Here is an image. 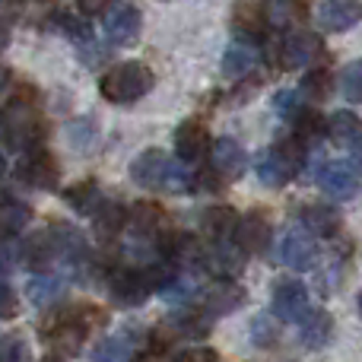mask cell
<instances>
[{"label":"cell","instance_id":"52a82bcc","mask_svg":"<svg viewBox=\"0 0 362 362\" xmlns=\"http://www.w3.org/2000/svg\"><path fill=\"white\" fill-rule=\"evenodd\" d=\"M108 289H112V299L124 308H137L146 302V296L153 293V280L146 270H137V267H121L112 274L108 280Z\"/></svg>","mask_w":362,"mask_h":362},{"label":"cell","instance_id":"5bb4252c","mask_svg":"<svg viewBox=\"0 0 362 362\" xmlns=\"http://www.w3.org/2000/svg\"><path fill=\"white\" fill-rule=\"evenodd\" d=\"M318 185L334 200H353L359 194V178L350 163H325L318 172Z\"/></svg>","mask_w":362,"mask_h":362},{"label":"cell","instance_id":"44dd1931","mask_svg":"<svg viewBox=\"0 0 362 362\" xmlns=\"http://www.w3.org/2000/svg\"><path fill=\"white\" fill-rule=\"evenodd\" d=\"M238 213L232 210V206H210V210H204V216H200V229L206 232V238L210 242H229L232 235L238 232Z\"/></svg>","mask_w":362,"mask_h":362},{"label":"cell","instance_id":"1f68e13d","mask_svg":"<svg viewBox=\"0 0 362 362\" xmlns=\"http://www.w3.org/2000/svg\"><path fill=\"white\" fill-rule=\"evenodd\" d=\"M293 121H296V137H299L302 144H312L321 134H327V121L321 118L318 112H312V108H302Z\"/></svg>","mask_w":362,"mask_h":362},{"label":"cell","instance_id":"e575fe53","mask_svg":"<svg viewBox=\"0 0 362 362\" xmlns=\"http://www.w3.org/2000/svg\"><path fill=\"white\" fill-rule=\"evenodd\" d=\"M340 89L350 102H362V61H353L340 74Z\"/></svg>","mask_w":362,"mask_h":362},{"label":"cell","instance_id":"9c48e42d","mask_svg":"<svg viewBox=\"0 0 362 362\" xmlns=\"http://www.w3.org/2000/svg\"><path fill=\"white\" fill-rule=\"evenodd\" d=\"M16 175H19V181L38 187V191H51V187H57V181H61V169H57V159L51 156L48 150L38 146V150L25 153V156L19 159Z\"/></svg>","mask_w":362,"mask_h":362},{"label":"cell","instance_id":"5b68a950","mask_svg":"<svg viewBox=\"0 0 362 362\" xmlns=\"http://www.w3.org/2000/svg\"><path fill=\"white\" fill-rule=\"evenodd\" d=\"M325 48L321 42L312 35V32H286L280 38H270L267 45V61L270 64H280L283 70H302V67H315L321 61Z\"/></svg>","mask_w":362,"mask_h":362},{"label":"cell","instance_id":"7a4b0ae2","mask_svg":"<svg viewBox=\"0 0 362 362\" xmlns=\"http://www.w3.org/2000/svg\"><path fill=\"white\" fill-rule=\"evenodd\" d=\"M305 163V144L299 137H283L257 159V178L267 187H283L299 175Z\"/></svg>","mask_w":362,"mask_h":362},{"label":"cell","instance_id":"e0dca14e","mask_svg":"<svg viewBox=\"0 0 362 362\" xmlns=\"http://www.w3.org/2000/svg\"><path fill=\"white\" fill-rule=\"evenodd\" d=\"M210 150V131L200 121H185L175 131V153L181 163H200Z\"/></svg>","mask_w":362,"mask_h":362},{"label":"cell","instance_id":"603a6c76","mask_svg":"<svg viewBox=\"0 0 362 362\" xmlns=\"http://www.w3.org/2000/svg\"><path fill=\"white\" fill-rule=\"evenodd\" d=\"M327 137L340 146H356L362 140V121L353 112H334L327 121Z\"/></svg>","mask_w":362,"mask_h":362},{"label":"cell","instance_id":"d6a6232c","mask_svg":"<svg viewBox=\"0 0 362 362\" xmlns=\"http://www.w3.org/2000/svg\"><path fill=\"white\" fill-rule=\"evenodd\" d=\"M299 93L305 95V99H312V102L327 99V95H331V74H327V70H321V67H312L305 76H302Z\"/></svg>","mask_w":362,"mask_h":362},{"label":"cell","instance_id":"4316f807","mask_svg":"<svg viewBox=\"0 0 362 362\" xmlns=\"http://www.w3.org/2000/svg\"><path fill=\"white\" fill-rule=\"evenodd\" d=\"M29 219H32V210L23 204V200L4 197V206H0V229H4L6 238L19 235V232L29 226Z\"/></svg>","mask_w":362,"mask_h":362},{"label":"cell","instance_id":"7c38bea8","mask_svg":"<svg viewBox=\"0 0 362 362\" xmlns=\"http://www.w3.org/2000/svg\"><path fill=\"white\" fill-rule=\"evenodd\" d=\"M105 35L115 45H134L140 38V10L127 0L112 4V10L105 13Z\"/></svg>","mask_w":362,"mask_h":362},{"label":"cell","instance_id":"83f0119b","mask_svg":"<svg viewBox=\"0 0 362 362\" xmlns=\"http://www.w3.org/2000/svg\"><path fill=\"white\" fill-rule=\"evenodd\" d=\"M93 219L102 235H115V232L124 229V206L115 204V200H99L93 210Z\"/></svg>","mask_w":362,"mask_h":362},{"label":"cell","instance_id":"ac0fdd59","mask_svg":"<svg viewBox=\"0 0 362 362\" xmlns=\"http://www.w3.org/2000/svg\"><path fill=\"white\" fill-rule=\"evenodd\" d=\"M242 255L245 251L235 248V245H229V242H206L204 251H200V267L226 280V276L238 274V267H242Z\"/></svg>","mask_w":362,"mask_h":362},{"label":"cell","instance_id":"8d00e7d4","mask_svg":"<svg viewBox=\"0 0 362 362\" xmlns=\"http://www.w3.org/2000/svg\"><path fill=\"white\" fill-rule=\"evenodd\" d=\"M251 337H255L261 346H267L270 340H276V327H274V321H270L267 315L255 318V327H251Z\"/></svg>","mask_w":362,"mask_h":362},{"label":"cell","instance_id":"4fadbf2b","mask_svg":"<svg viewBox=\"0 0 362 362\" xmlns=\"http://www.w3.org/2000/svg\"><path fill=\"white\" fill-rule=\"evenodd\" d=\"M315 16L325 32H346L362 19V4L359 0H318Z\"/></svg>","mask_w":362,"mask_h":362},{"label":"cell","instance_id":"484cf974","mask_svg":"<svg viewBox=\"0 0 362 362\" xmlns=\"http://www.w3.org/2000/svg\"><path fill=\"white\" fill-rule=\"evenodd\" d=\"M255 64H257V54H255V48H251V42H242V38H238V42H232L223 54V74L242 76V74H248Z\"/></svg>","mask_w":362,"mask_h":362},{"label":"cell","instance_id":"8992f818","mask_svg":"<svg viewBox=\"0 0 362 362\" xmlns=\"http://www.w3.org/2000/svg\"><path fill=\"white\" fill-rule=\"evenodd\" d=\"M42 334H45L51 350L64 353V356H76L83 340H86V334H89V321H83V308H76V312L54 318Z\"/></svg>","mask_w":362,"mask_h":362},{"label":"cell","instance_id":"cb8c5ba5","mask_svg":"<svg viewBox=\"0 0 362 362\" xmlns=\"http://www.w3.org/2000/svg\"><path fill=\"white\" fill-rule=\"evenodd\" d=\"M331 331H334L331 315L327 312H312L299 325V340L308 346V350H321V346L331 340Z\"/></svg>","mask_w":362,"mask_h":362},{"label":"cell","instance_id":"3957f363","mask_svg":"<svg viewBox=\"0 0 362 362\" xmlns=\"http://www.w3.org/2000/svg\"><path fill=\"white\" fill-rule=\"evenodd\" d=\"M153 89V74L140 61H124L99 80V93L115 105H131Z\"/></svg>","mask_w":362,"mask_h":362},{"label":"cell","instance_id":"ba28073f","mask_svg":"<svg viewBox=\"0 0 362 362\" xmlns=\"http://www.w3.org/2000/svg\"><path fill=\"white\" fill-rule=\"evenodd\" d=\"M276 255H280V261L286 264V267L293 270H308L315 264V257H318V245H315L312 232L302 226V229H286L280 235V242H276Z\"/></svg>","mask_w":362,"mask_h":362},{"label":"cell","instance_id":"2e32d148","mask_svg":"<svg viewBox=\"0 0 362 362\" xmlns=\"http://www.w3.org/2000/svg\"><path fill=\"white\" fill-rule=\"evenodd\" d=\"M232 32L242 42H251V45L261 42L267 35V13L257 4H251V0H238L232 6Z\"/></svg>","mask_w":362,"mask_h":362},{"label":"cell","instance_id":"4dcf8cb0","mask_svg":"<svg viewBox=\"0 0 362 362\" xmlns=\"http://www.w3.org/2000/svg\"><path fill=\"white\" fill-rule=\"evenodd\" d=\"M93 362H134V344L131 337H108L95 346Z\"/></svg>","mask_w":362,"mask_h":362},{"label":"cell","instance_id":"ffe728a7","mask_svg":"<svg viewBox=\"0 0 362 362\" xmlns=\"http://www.w3.org/2000/svg\"><path fill=\"white\" fill-rule=\"evenodd\" d=\"M270 235H274V232H270V223L261 216V213L245 216L242 223H238V232H235L238 248H242L245 255H264L270 245Z\"/></svg>","mask_w":362,"mask_h":362},{"label":"cell","instance_id":"6da1fadb","mask_svg":"<svg viewBox=\"0 0 362 362\" xmlns=\"http://www.w3.org/2000/svg\"><path fill=\"white\" fill-rule=\"evenodd\" d=\"M131 178L144 191H165V194H191L194 178L181 163L163 150H146L131 163Z\"/></svg>","mask_w":362,"mask_h":362},{"label":"cell","instance_id":"277c9868","mask_svg":"<svg viewBox=\"0 0 362 362\" xmlns=\"http://www.w3.org/2000/svg\"><path fill=\"white\" fill-rule=\"evenodd\" d=\"M45 140V124L32 105L23 99L4 108V146L10 153H32Z\"/></svg>","mask_w":362,"mask_h":362},{"label":"cell","instance_id":"836d02e7","mask_svg":"<svg viewBox=\"0 0 362 362\" xmlns=\"http://www.w3.org/2000/svg\"><path fill=\"white\" fill-rule=\"evenodd\" d=\"M67 204L70 206H76V210H83V213H89V210H95V204H99V187L93 185V181H83V185H76V187H70L67 194Z\"/></svg>","mask_w":362,"mask_h":362},{"label":"cell","instance_id":"f1b7e54d","mask_svg":"<svg viewBox=\"0 0 362 362\" xmlns=\"http://www.w3.org/2000/svg\"><path fill=\"white\" fill-rule=\"evenodd\" d=\"M165 213L159 204H150V200H140V204L131 206V226L140 232V235H150V232H156L159 226H163Z\"/></svg>","mask_w":362,"mask_h":362},{"label":"cell","instance_id":"f35d334b","mask_svg":"<svg viewBox=\"0 0 362 362\" xmlns=\"http://www.w3.org/2000/svg\"><path fill=\"white\" fill-rule=\"evenodd\" d=\"M61 25L67 29V35H74V42H89V25L83 19H70L67 13H61Z\"/></svg>","mask_w":362,"mask_h":362},{"label":"cell","instance_id":"8fae6325","mask_svg":"<svg viewBox=\"0 0 362 362\" xmlns=\"http://www.w3.org/2000/svg\"><path fill=\"white\" fill-rule=\"evenodd\" d=\"M57 257H61V238H57V229H42V232L29 235L23 245H19V261H23L29 270H48Z\"/></svg>","mask_w":362,"mask_h":362},{"label":"cell","instance_id":"b9f144b4","mask_svg":"<svg viewBox=\"0 0 362 362\" xmlns=\"http://www.w3.org/2000/svg\"><path fill=\"white\" fill-rule=\"evenodd\" d=\"M0 299H4V321H10L13 315H16V299H13V289H10V283L4 280V289H0Z\"/></svg>","mask_w":362,"mask_h":362},{"label":"cell","instance_id":"9a60e30c","mask_svg":"<svg viewBox=\"0 0 362 362\" xmlns=\"http://www.w3.org/2000/svg\"><path fill=\"white\" fill-rule=\"evenodd\" d=\"M210 163H213V169H216V175L226 178V181L242 178L245 169H248V156H245L242 144H238V140H232V137H223V140H216V144H213Z\"/></svg>","mask_w":362,"mask_h":362},{"label":"cell","instance_id":"ab89813d","mask_svg":"<svg viewBox=\"0 0 362 362\" xmlns=\"http://www.w3.org/2000/svg\"><path fill=\"white\" fill-rule=\"evenodd\" d=\"M274 108H280V112L286 115L289 121H293L296 115L302 112V108H299V102H296V93H280V95H276V99H274Z\"/></svg>","mask_w":362,"mask_h":362},{"label":"cell","instance_id":"d4e9b609","mask_svg":"<svg viewBox=\"0 0 362 362\" xmlns=\"http://www.w3.org/2000/svg\"><path fill=\"white\" fill-rule=\"evenodd\" d=\"M299 219H302V226H305L308 232H315V235H334V232L340 229V216L325 204L302 206Z\"/></svg>","mask_w":362,"mask_h":362},{"label":"cell","instance_id":"60d3db41","mask_svg":"<svg viewBox=\"0 0 362 362\" xmlns=\"http://www.w3.org/2000/svg\"><path fill=\"white\" fill-rule=\"evenodd\" d=\"M76 6H80L86 16H99V13L112 10V0H76Z\"/></svg>","mask_w":362,"mask_h":362},{"label":"cell","instance_id":"74e56055","mask_svg":"<svg viewBox=\"0 0 362 362\" xmlns=\"http://www.w3.org/2000/svg\"><path fill=\"white\" fill-rule=\"evenodd\" d=\"M175 362H219V356L210 346H191V350H181Z\"/></svg>","mask_w":362,"mask_h":362},{"label":"cell","instance_id":"d590c367","mask_svg":"<svg viewBox=\"0 0 362 362\" xmlns=\"http://www.w3.org/2000/svg\"><path fill=\"white\" fill-rule=\"evenodd\" d=\"M0 362H32V350L19 334H6L0 346Z\"/></svg>","mask_w":362,"mask_h":362},{"label":"cell","instance_id":"7bdbcfd3","mask_svg":"<svg viewBox=\"0 0 362 362\" xmlns=\"http://www.w3.org/2000/svg\"><path fill=\"white\" fill-rule=\"evenodd\" d=\"M42 362H64V359H57V356H48V359H42Z\"/></svg>","mask_w":362,"mask_h":362},{"label":"cell","instance_id":"d6986e66","mask_svg":"<svg viewBox=\"0 0 362 362\" xmlns=\"http://www.w3.org/2000/svg\"><path fill=\"white\" fill-rule=\"evenodd\" d=\"M242 302H245V289L242 286H235L232 280H219L204 293L200 305H204L206 315H229V312H235Z\"/></svg>","mask_w":362,"mask_h":362},{"label":"cell","instance_id":"f546056e","mask_svg":"<svg viewBox=\"0 0 362 362\" xmlns=\"http://www.w3.org/2000/svg\"><path fill=\"white\" fill-rule=\"evenodd\" d=\"M54 229H57V238H61V257L67 264H80L89 251L83 232L74 229V226H54Z\"/></svg>","mask_w":362,"mask_h":362},{"label":"cell","instance_id":"ee69618b","mask_svg":"<svg viewBox=\"0 0 362 362\" xmlns=\"http://www.w3.org/2000/svg\"><path fill=\"white\" fill-rule=\"evenodd\" d=\"M359 315H362V296H359Z\"/></svg>","mask_w":362,"mask_h":362},{"label":"cell","instance_id":"7402d4cb","mask_svg":"<svg viewBox=\"0 0 362 362\" xmlns=\"http://www.w3.org/2000/svg\"><path fill=\"white\" fill-rule=\"evenodd\" d=\"M64 289H67V283H64V276L57 274H38L29 280V286H25V296H29V302L35 308H51L61 302Z\"/></svg>","mask_w":362,"mask_h":362},{"label":"cell","instance_id":"30bf717a","mask_svg":"<svg viewBox=\"0 0 362 362\" xmlns=\"http://www.w3.org/2000/svg\"><path fill=\"white\" fill-rule=\"evenodd\" d=\"M274 315L280 321L302 325V321L312 315V308H308V289L302 286L299 280L276 283V286H274Z\"/></svg>","mask_w":362,"mask_h":362}]
</instances>
